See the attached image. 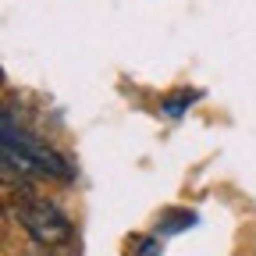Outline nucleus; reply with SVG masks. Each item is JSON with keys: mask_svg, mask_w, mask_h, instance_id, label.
<instances>
[{"mask_svg": "<svg viewBox=\"0 0 256 256\" xmlns=\"http://www.w3.org/2000/svg\"><path fill=\"white\" fill-rule=\"evenodd\" d=\"M11 214L18 217L22 228L43 246H68L72 242V220L50 200L36 196V192H22V196L11 203Z\"/></svg>", "mask_w": 256, "mask_h": 256, "instance_id": "1", "label": "nucleus"}]
</instances>
